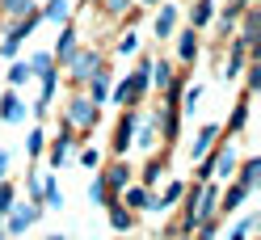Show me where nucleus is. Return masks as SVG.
Returning a JSON list of instances; mask_svg holds the SVG:
<instances>
[{
  "mask_svg": "<svg viewBox=\"0 0 261 240\" xmlns=\"http://www.w3.org/2000/svg\"><path fill=\"white\" fill-rule=\"evenodd\" d=\"M0 122H25V105L17 97V89H5L0 93Z\"/></svg>",
  "mask_w": 261,
  "mask_h": 240,
  "instance_id": "ddd939ff",
  "label": "nucleus"
},
{
  "mask_svg": "<svg viewBox=\"0 0 261 240\" xmlns=\"http://www.w3.org/2000/svg\"><path fill=\"white\" fill-rule=\"evenodd\" d=\"M156 122H165V148H173V143H177V131H181V110H177V105H165Z\"/></svg>",
  "mask_w": 261,
  "mask_h": 240,
  "instance_id": "aec40b11",
  "label": "nucleus"
},
{
  "mask_svg": "<svg viewBox=\"0 0 261 240\" xmlns=\"http://www.w3.org/2000/svg\"><path fill=\"white\" fill-rule=\"evenodd\" d=\"M0 240H9V236H5V219H0Z\"/></svg>",
  "mask_w": 261,
  "mask_h": 240,
  "instance_id": "c03bdc74",
  "label": "nucleus"
},
{
  "mask_svg": "<svg viewBox=\"0 0 261 240\" xmlns=\"http://www.w3.org/2000/svg\"><path fill=\"white\" fill-rule=\"evenodd\" d=\"M186 194V181H169L165 190H160V198H152V211H169V206H177Z\"/></svg>",
  "mask_w": 261,
  "mask_h": 240,
  "instance_id": "4be33fe9",
  "label": "nucleus"
},
{
  "mask_svg": "<svg viewBox=\"0 0 261 240\" xmlns=\"http://www.w3.org/2000/svg\"><path fill=\"white\" fill-rule=\"evenodd\" d=\"M215 0H190V30H206L215 21Z\"/></svg>",
  "mask_w": 261,
  "mask_h": 240,
  "instance_id": "dca6fc26",
  "label": "nucleus"
},
{
  "mask_svg": "<svg viewBox=\"0 0 261 240\" xmlns=\"http://www.w3.org/2000/svg\"><path fill=\"white\" fill-rule=\"evenodd\" d=\"M173 76H177V72L169 68V63H165V59H152V85H156L160 93H165V89L173 85Z\"/></svg>",
  "mask_w": 261,
  "mask_h": 240,
  "instance_id": "bb28decb",
  "label": "nucleus"
},
{
  "mask_svg": "<svg viewBox=\"0 0 261 240\" xmlns=\"http://www.w3.org/2000/svg\"><path fill=\"white\" fill-rule=\"evenodd\" d=\"M97 177H101V185H106V194H110V198H118L122 190L130 185V177H135V169H130V160H126V156H114L110 165H106L101 173H97Z\"/></svg>",
  "mask_w": 261,
  "mask_h": 240,
  "instance_id": "f03ea898",
  "label": "nucleus"
},
{
  "mask_svg": "<svg viewBox=\"0 0 261 240\" xmlns=\"http://www.w3.org/2000/svg\"><path fill=\"white\" fill-rule=\"evenodd\" d=\"M30 9H34V0H0V17H5V21H17V17H25Z\"/></svg>",
  "mask_w": 261,
  "mask_h": 240,
  "instance_id": "a878e982",
  "label": "nucleus"
},
{
  "mask_svg": "<svg viewBox=\"0 0 261 240\" xmlns=\"http://www.w3.org/2000/svg\"><path fill=\"white\" fill-rule=\"evenodd\" d=\"M206 160V169H211V177H219V181H232L236 177V165H240V160H236V148H232V143H215V152H206L202 156Z\"/></svg>",
  "mask_w": 261,
  "mask_h": 240,
  "instance_id": "20e7f679",
  "label": "nucleus"
},
{
  "mask_svg": "<svg viewBox=\"0 0 261 240\" xmlns=\"http://www.w3.org/2000/svg\"><path fill=\"white\" fill-rule=\"evenodd\" d=\"M89 198H93L97 206H114V202H118V198L106 194V185H101V177H97V173H93V181H89Z\"/></svg>",
  "mask_w": 261,
  "mask_h": 240,
  "instance_id": "473e14b6",
  "label": "nucleus"
},
{
  "mask_svg": "<svg viewBox=\"0 0 261 240\" xmlns=\"http://www.w3.org/2000/svg\"><path fill=\"white\" fill-rule=\"evenodd\" d=\"M244 63H249V46L236 38V42H232V55H227V63H223V80H236V76L244 72Z\"/></svg>",
  "mask_w": 261,
  "mask_h": 240,
  "instance_id": "6ab92c4d",
  "label": "nucleus"
},
{
  "mask_svg": "<svg viewBox=\"0 0 261 240\" xmlns=\"http://www.w3.org/2000/svg\"><path fill=\"white\" fill-rule=\"evenodd\" d=\"M257 228V215H244L240 223H236V228L232 232H227V240H249V232Z\"/></svg>",
  "mask_w": 261,
  "mask_h": 240,
  "instance_id": "f704fd0d",
  "label": "nucleus"
},
{
  "mask_svg": "<svg viewBox=\"0 0 261 240\" xmlns=\"http://www.w3.org/2000/svg\"><path fill=\"white\" fill-rule=\"evenodd\" d=\"M106 215H110V228L118 232V236H126L130 228H135V215H130V211H126L122 202H114V206H106Z\"/></svg>",
  "mask_w": 261,
  "mask_h": 240,
  "instance_id": "412c9836",
  "label": "nucleus"
},
{
  "mask_svg": "<svg viewBox=\"0 0 261 240\" xmlns=\"http://www.w3.org/2000/svg\"><path fill=\"white\" fill-rule=\"evenodd\" d=\"M139 5H165V0H139Z\"/></svg>",
  "mask_w": 261,
  "mask_h": 240,
  "instance_id": "37998d69",
  "label": "nucleus"
},
{
  "mask_svg": "<svg viewBox=\"0 0 261 240\" xmlns=\"http://www.w3.org/2000/svg\"><path fill=\"white\" fill-rule=\"evenodd\" d=\"M63 68H68V80H72L76 89H85V80H89L97 68H101V55H97L93 46H76V55L63 63Z\"/></svg>",
  "mask_w": 261,
  "mask_h": 240,
  "instance_id": "7ed1b4c3",
  "label": "nucleus"
},
{
  "mask_svg": "<svg viewBox=\"0 0 261 240\" xmlns=\"http://www.w3.org/2000/svg\"><path fill=\"white\" fill-rule=\"evenodd\" d=\"M249 198H253L249 190H244L240 181H232V185H227V194H219V215H236V211H240V206L249 202Z\"/></svg>",
  "mask_w": 261,
  "mask_h": 240,
  "instance_id": "2eb2a0df",
  "label": "nucleus"
},
{
  "mask_svg": "<svg viewBox=\"0 0 261 240\" xmlns=\"http://www.w3.org/2000/svg\"><path fill=\"white\" fill-rule=\"evenodd\" d=\"M46 240H68V236H59V232H51V236H46Z\"/></svg>",
  "mask_w": 261,
  "mask_h": 240,
  "instance_id": "79ce46f5",
  "label": "nucleus"
},
{
  "mask_svg": "<svg viewBox=\"0 0 261 240\" xmlns=\"http://www.w3.org/2000/svg\"><path fill=\"white\" fill-rule=\"evenodd\" d=\"M177 17H181V13H177V5H160V13H156V38H173L177 34Z\"/></svg>",
  "mask_w": 261,
  "mask_h": 240,
  "instance_id": "a211bd4d",
  "label": "nucleus"
},
{
  "mask_svg": "<svg viewBox=\"0 0 261 240\" xmlns=\"http://www.w3.org/2000/svg\"><path fill=\"white\" fill-rule=\"evenodd\" d=\"M257 89H261V63H244V93L253 97Z\"/></svg>",
  "mask_w": 261,
  "mask_h": 240,
  "instance_id": "72a5a7b5",
  "label": "nucleus"
},
{
  "mask_svg": "<svg viewBox=\"0 0 261 240\" xmlns=\"http://www.w3.org/2000/svg\"><path fill=\"white\" fill-rule=\"evenodd\" d=\"M5 80H9V89H21L25 80H34V72H30V63H25V59H13V63H9V72H5Z\"/></svg>",
  "mask_w": 261,
  "mask_h": 240,
  "instance_id": "393cba45",
  "label": "nucleus"
},
{
  "mask_svg": "<svg viewBox=\"0 0 261 240\" xmlns=\"http://www.w3.org/2000/svg\"><path fill=\"white\" fill-rule=\"evenodd\" d=\"M257 173H261V160H257V156H249L244 165H236V177H232V181H240V185L253 194V190H257Z\"/></svg>",
  "mask_w": 261,
  "mask_h": 240,
  "instance_id": "b1692460",
  "label": "nucleus"
},
{
  "mask_svg": "<svg viewBox=\"0 0 261 240\" xmlns=\"http://www.w3.org/2000/svg\"><path fill=\"white\" fill-rule=\"evenodd\" d=\"M9 165H13V152L0 148V181H9Z\"/></svg>",
  "mask_w": 261,
  "mask_h": 240,
  "instance_id": "ea45409f",
  "label": "nucleus"
},
{
  "mask_svg": "<svg viewBox=\"0 0 261 240\" xmlns=\"http://www.w3.org/2000/svg\"><path fill=\"white\" fill-rule=\"evenodd\" d=\"M156 131H160V122H156V118H148L143 126H135V143L152 152V148H156Z\"/></svg>",
  "mask_w": 261,
  "mask_h": 240,
  "instance_id": "cd10ccee",
  "label": "nucleus"
},
{
  "mask_svg": "<svg viewBox=\"0 0 261 240\" xmlns=\"http://www.w3.org/2000/svg\"><path fill=\"white\" fill-rule=\"evenodd\" d=\"M118 202L126 206L130 215H139V211H152V190H148V185H135V181H130V185L122 190V194H118Z\"/></svg>",
  "mask_w": 261,
  "mask_h": 240,
  "instance_id": "9d476101",
  "label": "nucleus"
},
{
  "mask_svg": "<svg viewBox=\"0 0 261 240\" xmlns=\"http://www.w3.org/2000/svg\"><path fill=\"white\" fill-rule=\"evenodd\" d=\"M13 206H17V185H13V181H0V219H5Z\"/></svg>",
  "mask_w": 261,
  "mask_h": 240,
  "instance_id": "7c9ffc66",
  "label": "nucleus"
},
{
  "mask_svg": "<svg viewBox=\"0 0 261 240\" xmlns=\"http://www.w3.org/2000/svg\"><path fill=\"white\" fill-rule=\"evenodd\" d=\"M110 85H114V72H110L106 63H101V68H97V72L85 80V89H89L85 97H89L93 105H106V101H110Z\"/></svg>",
  "mask_w": 261,
  "mask_h": 240,
  "instance_id": "0eeeda50",
  "label": "nucleus"
},
{
  "mask_svg": "<svg viewBox=\"0 0 261 240\" xmlns=\"http://www.w3.org/2000/svg\"><path fill=\"white\" fill-rule=\"evenodd\" d=\"M76 25L72 21H63V30H59V42H55V51H51V59H55V68H63L72 55H76Z\"/></svg>",
  "mask_w": 261,
  "mask_h": 240,
  "instance_id": "9b49d317",
  "label": "nucleus"
},
{
  "mask_svg": "<svg viewBox=\"0 0 261 240\" xmlns=\"http://www.w3.org/2000/svg\"><path fill=\"white\" fill-rule=\"evenodd\" d=\"M160 173H165V160H152V165L139 173V185H156V181H160Z\"/></svg>",
  "mask_w": 261,
  "mask_h": 240,
  "instance_id": "c9c22d12",
  "label": "nucleus"
},
{
  "mask_svg": "<svg viewBox=\"0 0 261 240\" xmlns=\"http://www.w3.org/2000/svg\"><path fill=\"white\" fill-rule=\"evenodd\" d=\"M72 143H76V139H72V126L63 122V126H59V135H55V139H46V160H51V169H59L63 160L72 156Z\"/></svg>",
  "mask_w": 261,
  "mask_h": 240,
  "instance_id": "6e6552de",
  "label": "nucleus"
},
{
  "mask_svg": "<svg viewBox=\"0 0 261 240\" xmlns=\"http://www.w3.org/2000/svg\"><path fill=\"white\" fill-rule=\"evenodd\" d=\"M80 165L85 169H101V148H80Z\"/></svg>",
  "mask_w": 261,
  "mask_h": 240,
  "instance_id": "58836bf2",
  "label": "nucleus"
},
{
  "mask_svg": "<svg viewBox=\"0 0 261 240\" xmlns=\"http://www.w3.org/2000/svg\"><path fill=\"white\" fill-rule=\"evenodd\" d=\"M25 148H30V156H42V152H46V135H42V126H34V131H30Z\"/></svg>",
  "mask_w": 261,
  "mask_h": 240,
  "instance_id": "4c0bfd02",
  "label": "nucleus"
},
{
  "mask_svg": "<svg viewBox=\"0 0 261 240\" xmlns=\"http://www.w3.org/2000/svg\"><path fill=\"white\" fill-rule=\"evenodd\" d=\"M173 240H190V232H181V236H173Z\"/></svg>",
  "mask_w": 261,
  "mask_h": 240,
  "instance_id": "a18cd8bd",
  "label": "nucleus"
},
{
  "mask_svg": "<svg viewBox=\"0 0 261 240\" xmlns=\"http://www.w3.org/2000/svg\"><path fill=\"white\" fill-rule=\"evenodd\" d=\"M202 97V85H186L181 89V101H177V110H186V114H194V105H198Z\"/></svg>",
  "mask_w": 261,
  "mask_h": 240,
  "instance_id": "2f4dec72",
  "label": "nucleus"
},
{
  "mask_svg": "<svg viewBox=\"0 0 261 240\" xmlns=\"http://www.w3.org/2000/svg\"><path fill=\"white\" fill-rule=\"evenodd\" d=\"M126 89H130V97H135V105L148 97V89H152V59H139V68L126 76Z\"/></svg>",
  "mask_w": 261,
  "mask_h": 240,
  "instance_id": "1a4fd4ad",
  "label": "nucleus"
},
{
  "mask_svg": "<svg viewBox=\"0 0 261 240\" xmlns=\"http://www.w3.org/2000/svg\"><path fill=\"white\" fill-rule=\"evenodd\" d=\"M42 21H51V25L68 21V0H46L42 5Z\"/></svg>",
  "mask_w": 261,
  "mask_h": 240,
  "instance_id": "c85d7f7f",
  "label": "nucleus"
},
{
  "mask_svg": "<svg viewBox=\"0 0 261 240\" xmlns=\"http://www.w3.org/2000/svg\"><path fill=\"white\" fill-rule=\"evenodd\" d=\"M177 38V59H181V68H194V59H198V30H181V34H173Z\"/></svg>",
  "mask_w": 261,
  "mask_h": 240,
  "instance_id": "f8f14e48",
  "label": "nucleus"
},
{
  "mask_svg": "<svg viewBox=\"0 0 261 240\" xmlns=\"http://www.w3.org/2000/svg\"><path fill=\"white\" fill-rule=\"evenodd\" d=\"M97 118H101V110H97V105L85 97V93H76V97L63 105V122H68L72 131H93Z\"/></svg>",
  "mask_w": 261,
  "mask_h": 240,
  "instance_id": "f257e3e1",
  "label": "nucleus"
},
{
  "mask_svg": "<svg viewBox=\"0 0 261 240\" xmlns=\"http://www.w3.org/2000/svg\"><path fill=\"white\" fill-rule=\"evenodd\" d=\"M219 135H223V131H219V122H206L202 131H198V139L190 143V156H194V160H202V156H206V152L219 143Z\"/></svg>",
  "mask_w": 261,
  "mask_h": 240,
  "instance_id": "4468645a",
  "label": "nucleus"
},
{
  "mask_svg": "<svg viewBox=\"0 0 261 240\" xmlns=\"http://www.w3.org/2000/svg\"><path fill=\"white\" fill-rule=\"evenodd\" d=\"M38 194H42V211H59V206H63V190H59L55 177L38 181Z\"/></svg>",
  "mask_w": 261,
  "mask_h": 240,
  "instance_id": "5701e85b",
  "label": "nucleus"
},
{
  "mask_svg": "<svg viewBox=\"0 0 261 240\" xmlns=\"http://www.w3.org/2000/svg\"><path fill=\"white\" fill-rule=\"evenodd\" d=\"M135 126H139V114H135V110H122L118 126H114V143H110L114 156H126L130 152V143H135Z\"/></svg>",
  "mask_w": 261,
  "mask_h": 240,
  "instance_id": "423d86ee",
  "label": "nucleus"
},
{
  "mask_svg": "<svg viewBox=\"0 0 261 240\" xmlns=\"http://www.w3.org/2000/svg\"><path fill=\"white\" fill-rule=\"evenodd\" d=\"M130 0H106V13H126Z\"/></svg>",
  "mask_w": 261,
  "mask_h": 240,
  "instance_id": "a19ab883",
  "label": "nucleus"
},
{
  "mask_svg": "<svg viewBox=\"0 0 261 240\" xmlns=\"http://www.w3.org/2000/svg\"><path fill=\"white\" fill-rule=\"evenodd\" d=\"M42 219V202H25V206H13L5 215V236H25V228H34Z\"/></svg>",
  "mask_w": 261,
  "mask_h": 240,
  "instance_id": "39448f33",
  "label": "nucleus"
},
{
  "mask_svg": "<svg viewBox=\"0 0 261 240\" xmlns=\"http://www.w3.org/2000/svg\"><path fill=\"white\" fill-rule=\"evenodd\" d=\"M114 51H118V55H135L139 51V34H130V30H126V34L114 42Z\"/></svg>",
  "mask_w": 261,
  "mask_h": 240,
  "instance_id": "e433bc0d",
  "label": "nucleus"
},
{
  "mask_svg": "<svg viewBox=\"0 0 261 240\" xmlns=\"http://www.w3.org/2000/svg\"><path fill=\"white\" fill-rule=\"evenodd\" d=\"M249 93H240V101L232 105V118H227V126H219V131H227V135H240L244 126H249Z\"/></svg>",
  "mask_w": 261,
  "mask_h": 240,
  "instance_id": "f3484780",
  "label": "nucleus"
},
{
  "mask_svg": "<svg viewBox=\"0 0 261 240\" xmlns=\"http://www.w3.org/2000/svg\"><path fill=\"white\" fill-rule=\"evenodd\" d=\"M244 9H249V0H232V5H223V13H215V17L223 21V30H227V34H232V25H236V17H240Z\"/></svg>",
  "mask_w": 261,
  "mask_h": 240,
  "instance_id": "c756f323",
  "label": "nucleus"
}]
</instances>
